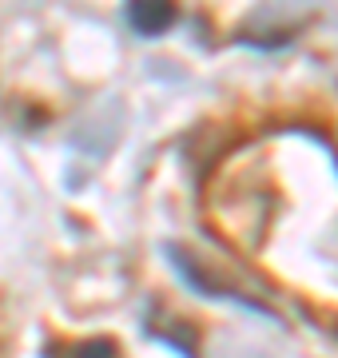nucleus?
Returning <instances> with one entry per match:
<instances>
[{
    "mask_svg": "<svg viewBox=\"0 0 338 358\" xmlns=\"http://www.w3.org/2000/svg\"><path fill=\"white\" fill-rule=\"evenodd\" d=\"M124 16H128L131 32H140V36H163L175 20H179V13H175V4H163V0H135V4H128L124 8Z\"/></svg>",
    "mask_w": 338,
    "mask_h": 358,
    "instance_id": "obj_1",
    "label": "nucleus"
},
{
    "mask_svg": "<svg viewBox=\"0 0 338 358\" xmlns=\"http://www.w3.org/2000/svg\"><path fill=\"white\" fill-rule=\"evenodd\" d=\"M68 358H124L116 338H108V334H96V338H84V343L72 346V355Z\"/></svg>",
    "mask_w": 338,
    "mask_h": 358,
    "instance_id": "obj_2",
    "label": "nucleus"
}]
</instances>
